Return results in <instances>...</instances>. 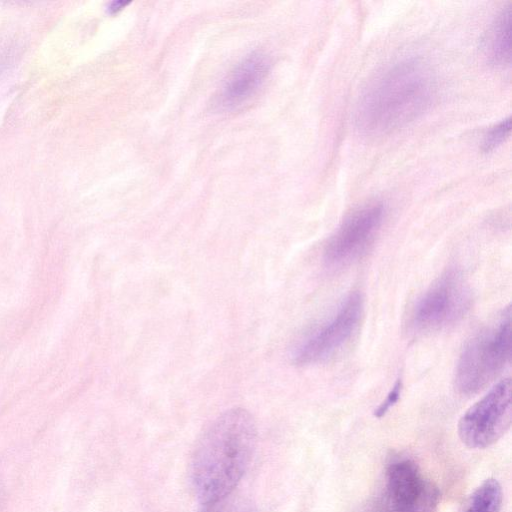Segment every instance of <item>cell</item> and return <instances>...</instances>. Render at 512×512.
Wrapping results in <instances>:
<instances>
[{
  "label": "cell",
  "mask_w": 512,
  "mask_h": 512,
  "mask_svg": "<svg viewBox=\"0 0 512 512\" xmlns=\"http://www.w3.org/2000/svg\"><path fill=\"white\" fill-rule=\"evenodd\" d=\"M256 443V422L243 408L223 412L205 428L190 469L193 489L202 504L233 493L249 466Z\"/></svg>",
  "instance_id": "obj_1"
},
{
  "label": "cell",
  "mask_w": 512,
  "mask_h": 512,
  "mask_svg": "<svg viewBox=\"0 0 512 512\" xmlns=\"http://www.w3.org/2000/svg\"><path fill=\"white\" fill-rule=\"evenodd\" d=\"M402 388V382L401 380H398L391 391L388 393L385 400L375 409L374 416L375 417H382L384 416L387 411L398 401L401 393Z\"/></svg>",
  "instance_id": "obj_14"
},
{
  "label": "cell",
  "mask_w": 512,
  "mask_h": 512,
  "mask_svg": "<svg viewBox=\"0 0 512 512\" xmlns=\"http://www.w3.org/2000/svg\"><path fill=\"white\" fill-rule=\"evenodd\" d=\"M511 391V379H503L462 415L458 434L466 446L487 448L508 431L512 419Z\"/></svg>",
  "instance_id": "obj_4"
},
{
  "label": "cell",
  "mask_w": 512,
  "mask_h": 512,
  "mask_svg": "<svg viewBox=\"0 0 512 512\" xmlns=\"http://www.w3.org/2000/svg\"><path fill=\"white\" fill-rule=\"evenodd\" d=\"M510 130L511 119L508 117L488 131L482 143V150L490 152L497 148L508 137Z\"/></svg>",
  "instance_id": "obj_13"
},
{
  "label": "cell",
  "mask_w": 512,
  "mask_h": 512,
  "mask_svg": "<svg viewBox=\"0 0 512 512\" xmlns=\"http://www.w3.org/2000/svg\"><path fill=\"white\" fill-rule=\"evenodd\" d=\"M387 496L391 512H435L439 491L413 461L402 460L388 468Z\"/></svg>",
  "instance_id": "obj_8"
},
{
  "label": "cell",
  "mask_w": 512,
  "mask_h": 512,
  "mask_svg": "<svg viewBox=\"0 0 512 512\" xmlns=\"http://www.w3.org/2000/svg\"><path fill=\"white\" fill-rule=\"evenodd\" d=\"M268 71L269 61L264 54L256 52L245 57L225 80L218 105L233 109L247 102L258 92Z\"/></svg>",
  "instance_id": "obj_9"
},
{
  "label": "cell",
  "mask_w": 512,
  "mask_h": 512,
  "mask_svg": "<svg viewBox=\"0 0 512 512\" xmlns=\"http://www.w3.org/2000/svg\"><path fill=\"white\" fill-rule=\"evenodd\" d=\"M511 5L505 6L496 17L486 40V53L497 66L510 64L511 60Z\"/></svg>",
  "instance_id": "obj_10"
},
{
  "label": "cell",
  "mask_w": 512,
  "mask_h": 512,
  "mask_svg": "<svg viewBox=\"0 0 512 512\" xmlns=\"http://www.w3.org/2000/svg\"><path fill=\"white\" fill-rule=\"evenodd\" d=\"M363 315V298L351 292L325 324L303 338L293 351L298 365L323 362L340 352L358 330Z\"/></svg>",
  "instance_id": "obj_6"
},
{
  "label": "cell",
  "mask_w": 512,
  "mask_h": 512,
  "mask_svg": "<svg viewBox=\"0 0 512 512\" xmlns=\"http://www.w3.org/2000/svg\"><path fill=\"white\" fill-rule=\"evenodd\" d=\"M203 506L200 512H257L250 499L233 493Z\"/></svg>",
  "instance_id": "obj_12"
},
{
  "label": "cell",
  "mask_w": 512,
  "mask_h": 512,
  "mask_svg": "<svg viewBox=\"0 0 512 512\" xmlns=\"http://www.w3.org/2000/svg\"><path fill=\"white\" fill-rule=\"evenodd\" d=\"M435 97L431 70L419 60L399 61L379 72L362 92L356 127L369 137L388 135L425 113Z\"/></svg>",
  "instance_id": "obj_2"
},
{
  "label": "cell",
  "mask_w": 512,
  "mask_h": 512,
  "mask_svg": "<svg viewBox=\"0 0 512 512\" xmlns=\"http://www.w3.org/2000/svg\"><path fill=\"white\" fill-rule=\"evenodd\" d=\"M511 352V307L481 329L465 345L455 370V387L463 395L475 394L504 369Z\"/></svg>",
  "instance_id": "obj_3"
},
{
  "label": "cell",
  "mask_w": 512,
  "mask_h": 512,
  "mask_svg": "<svg viewBox=\"0 0 512 512\" xmlns=\"http://www.w3.org/2000/svg\"><path fill=\"white\" fill-rule=\"evenodd\" d=\"M470 292L462 275L448 270L417 300L411 326L417 332H433L457 322L467 311Z\"/></svg>",
  "instance_id": "obj_5"
},
{
  "label": "cell",
  "mask_w": 512,
  "mask_h": 512,
  "mask_svg": "<svg viewBox=\"0 0 512 512\" xmlns=\"http://www.w3.org/2000/svg\"><path fill=\"white\" fill-rule=\"evenodd\" d=\"M502 488L494 479H486L470 495L462 512H500Z\"/></svg>",
  "instance_id": "obj_11"
},
{
  "label": "cell",
  "mask_w": 512,
  "mask_h": 512,
  "mask_svg": "<svg viewBox=\"0 0 512 512\" xmlns=\"http://www.w3.org/2000/svg\"><path fill=\"white\" fill-rule=\"evenodd\" d=\"M384 216L382 203H367L347 215L324 249L325 262L343 266L360 257L374 241Z\"/></svg>",
  "instance_id": "obj_7"
}]
</instances>
